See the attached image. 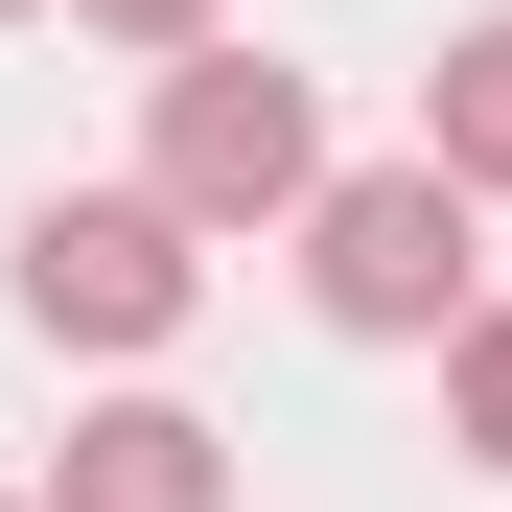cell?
Masks as SVG:
<instances>
[{
  "label": "cell",
  "mask_w": 512,
  "mask_h": 512,
  "mask_svg": "<svg viewBox=\"0 0 512 512\" xmlns=\"http://www.w3.org/2000/svg\"><path fill=\"white\" fill-rule=\"evenodd\" d=\"M0 24H24V0H0Z\"/></svg>",
  "instance_id": "cell-9"
},
{
  "label": "cell",
  "mask_w": 512,
  "mask_h": 512,
  "mask_svg": "<svg viewBox=\"0 0 512 512\" xmlns=\"http://www.w3.org/2000/svg\"><path fill=\"white\" fill-rule=\"evenodd\" d=\"M419 140H443L466 187L512 210V0H489V24H443V70H419Z\"/></svg>",
  "instance_id": "cell-5"
},
{
  "label": "cell",
  "mask_w": 512,
  "mask_h": 512,
  "mask_svg": "<svg viewBox=\"0 0 512 512\" xmlns=\"http://www.w3.org/2000/svg\"><path fill=\"white\" fill-rule=\"evenodd\" d=\"M187 233H210V210L163 187V163H140V187H47V210H24V326H47V350H163V326L210 303Z\"/></svg>",
  "instance_id": "cell-3"
},
{
  "label": "cell",
  "mask_w": 512,
  "mask_h": 512,
  "mask_svg": "<svg viewBox=\"0 0 512 512\" xmlns=\"http://www.w3.org/2000/svg\"><path fill=\"white\" fill-rule=\"evenodd\" d=\"M140 163L187 187L210 233H303V187H326V94L280 47H163V94H140Z\"/></svg>",
  "instance_id": "cell-2"
},
{
  "label": "cell",
  "mask_w": 512,
  "mask_h": 512,
  "mask_svg": "<svg viewBox=\"0 0 512 512\" xmlns=\"http://www.w3.org/2000/svg\"><path fill=\"white\" fill-rule=\"evenodd\" d=\"M0 512H47V489H0Z\"/></svg>",
  "instance_id": "cell-8"
},
{
  "label": "cell",
  "mask_w": 512,
  "mask_h": 512,
  "mask_svg": "<svg viewBox=\"0 0 512 512\" xmlns=\"http://www.w3.org/2000/svg\"><path fill=\"white\" fill-rule=\"evenodd\" d=\"M443 443L512 489V303H466V326H443Z\"/></svg>",
  "instance_id": "cell-6"
},
{
  "label": "cell",
  "mask_w": 512,
  "mask_h": 512,
  "mask_svg": "<svg viewBox=\"0 0 512 512\" xmlns=\"http://www.w3.org/2000/svg\"><path fill=\"white\" fill-rule=\"evenodd\" d=\"M47 512H233V443H210L187 396H94L47 443Z\"/></svg>",
  "instance_id": "cell-4"
},
{
  "label": "cell",
  "mask_w": 512,
  "mask_h": 512,
  "mask_svg": "<svg viewBox=\"0 0 512 512\" xmlns=\"http://www.w3.org/2000/svg\"><path fill=\"white\" fill-rule=\"evenodd\" d=\"M70 24H117V47L163 70V47H210V0H70Z\"/></svg>",
  "instance_id": "cell-7"
},
{
  "label": "cell",
  "mask_w": 512,
  "mask_h": 512,
  "mask_svg": "<svg viewBox=\"0 0 512 512\" xmlns=\"http://www.w3.org/2000/svg\"><path fill=\"white\" fill-rule=\"evenodd\" d=\"M303 303L350 326V350H443V326L489 303V187L443 140H419V163H326V187H303Z\"/></svg>",
  "instance_id": "cell-1"
}]
</instances>
